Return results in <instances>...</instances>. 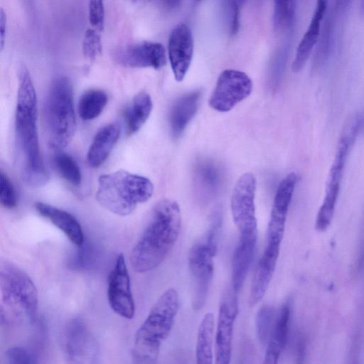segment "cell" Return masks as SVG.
<instances>
[{"label":"cell","instance_id":"27","mask_svg":"<svg viewBox=\"0 0 364 364\" xmlns=\"http://www.w3.org/2000/svg\"><path fill=\"white\" fill-rule=\"evenodd\" d=\"M107 101V95L103 90H89L83 93L79 100L78 114L83 120L95 119L102 112Z\"/></svg>","mask_w":364,"mask_h":364},{"label":"cell","instance_id":"7","mask_svg":"<svg viewBox=\"0 0 364 364\" xmlns=\"http://www.w3.org/2000/svg\"><path fill=\"white\" fill-rule=\"evenodd\" d=\"M222 217L217 211L205 234L191 247L188 267L194 284L192 307L200 310L205 305L214 272V257L218 251Z\"/></svg>","mask_w":364,"mask_h":364},{"label":"cell","instance_id":"12","mask_svg":"<svg viewBox=\"0 0 364 364\" xmlns=\"http://www.w3.org/2000/svg\"><path fill=\"white\" fill-rule=\"evenodd\" d=\"M65 353L72 363H95L99 358L97 342L85 323L73 319L65 334Z\"/></svg>","mask_w":364,"mask_h":364},{"label":"cell","instance_id":"35","mask_svg":"<svg viewBox=\"0 0 364 364\" xmlns=\"http://www.w3.org/2000/svg\"><path fill=\"white\" fill-rule=\"evenodd\" d=\"M198 176L205 187L214 188L220 181V171L212 163L205 162L198 167Z\"/></svg>","mask_w":364,"mask_h":364},{"label":"cell","instance_id":"15","mask_svg":"<svg viewBox=\"0 0 364 364\" xmlns=\"http://www.w3.org/2000/svg\"><path fill=\"white\" fill-rule=\"evenodd\" d=\"M238 313L235 298L221 302L215 335L214 353L216 364H228L231 360L233 328Z\"/></svg>","mask_w":364,"mask_h":364},{"label":"cell","instance_id":"4","mask_svg":"<svg viewBox=\"0 0 364 364\" xmlns=\"http://www.w3.org/2000/svg\"><path fill=\"white\" fill-rule=\"evenodd\" d=\"M0 291L1 321L27 324L36 321L37 289L24 271L6 259L0 262Z\"/></svg>","mask_w":364,"mask_h":364},{"label":"cell","instance_id":"3","mask_svg":"<svg viewBox=\"0 0 364 364\" xmlns=\"http://www.w3.org/2000/svg\"><path fill=\"white\" fill-rule=\"evenodd\" d=\"M179 310V296L168 288L152 306L136 331L132 349L134 363L153 364L159 358L162 343L168 337Z\"/></svg>","mask_w":364,"mask_h":364},{"label":"cell","instance_id":"5","mask_svg":"<svg viewBox=\"0 0 364 364\" xmlns=\"http://www.w3.org/2000/svg\"><path fill=\"white\" fill-rule=\"evenodd\" d=\"M154 190L148 178L119 170L100 176L95 196L105 209L119 216H127L138 205L148 201Z\"/></svg>","mask_w":364,"mask_h":364},{"label":"cell","instance_id":"19","mask_svg":"<svg viewBox=\"0 0 364 364\" xmlns=\"http://www.w3.org/2000/svg\"><path fill=\"white\" fill-rule=\"evenodd\" d=\"M257 242V230L240 234L232 259V284L235 291H239L246 279L254 257Z\"/></svg>","mask_w":364,"mask_h":364},{"label":"cell","instance_id":"8","mask_svg":"<svg viewBox=\"0 0 364 364\" xmlns=\"http://www.w3.org/2000/svg\"><path fill=\"white\" fill-rule=\"evenodd\" d=\"M361 124L360 116L354 115L347 121L342 129L330 167L324 198L316 217V227L318 230H323L331 223L347 160L358 135Z\"/></svg>","mask_w":364,"mask_h":364},{"label":"cell","instance_id":"20","mask_svg":"<svg viewBox=\"0 0 364 364\" xmlns=\"http://www.w3.org/2000/svg\"><path fill=\"white\" fill-rule=\"evenodd\" d=\"M35 208L40 215L60 229L73 245L78 247L84 242L82 227L70 213L42 202L36 203Z\"/></svg>","mask_w":364,"mask_h":364},{"label":"cell","instance_id":"28","mask_svg":"<svg viewBox=\"0 0 364 364\" xmlns=\"http://www.w3.org/2000/svg\"><path fill=\"white\" fill-rule=\"evenodd\" d=\"M54 152L53 164L60 176L73 186L80 185L82 174L76 161L62 150Z\"/></svg>","mask_w":364,"mask_h":364},{"label":"cell","instance_id":"22","mask_svg":"<svg viewBox=\"0 0 364 364\" xmlns=\"http://www.w3.org/2000/svg\"><path fill=\"white\" fill-rule=\"evenodd\" d=\"M290 319V307L284 304L281 308L267 343L264 363L276 364L286 346L288 338L289 323Z\"/></svg>","mask_w":364,"mask_h":364},{"label":"cell","instance_id":"21","mask_svg":"<svg viewBox=\"0 0 364 364\" xmlns=\"http://www.w3.org/2000/svg\"><path fill=\"white\" fill-rule=\"evenodd\" d=\"M120 127L115 122L105 125L96 133L87 154V163L91 167H99L105 162L118 141Z\"/></svg>","mask_w":364,"mask_h":364},{"label":"cell","instance_id":"30","mask_svg":"<svg viewBox=\"0 0 364 364\" xmlns=\"http://www.w3.org/2000/svg\"><path fill=\"white\" fill-rule=\"evenodd\" d=\"M296 0H274L273 22L277 31L289 27L294 19Z\"/></svg>","mask_w":364,"mask_h":364},{"label":"cell","instance_id":"31","mask_svg":"<svg viewBox=\"0 0 364 364\" xmlns=\"http://www.w3.org/2000/svg\"><path fill=\"white\" fill-rule=\"evenodd\" d=\"M245 0H222L223 12L230 36L237 34L240 27V11Z\"/></svg>","mask_w":364,"mask_h":364},{"label":"cell","instance_id":"9","mask_svg":"<svg viewBox=\"0 0 364 364\" xmlns=\"http://www.w3.org/2000/svg\"><path fill=\"white\" fill-rule=\"evenodd\" d=\"M252 90V82L244 72L228 69L219 75L215 89L209 98L213 109L226 112L247 98Z\"/></svg>","mask_w":364,"mask_h":364},{"label":"cell","instance_id":"17","mask_svg":"<svg viewBox=\"0 0 364 364\" xmlns=\"http://www.w3.org/2000/svg\"><path fill=\"white\" fill-rule=\"evenodd\" d=\"M281 242L267 240L257 264L252 280L249 304L255 306L264 297L274 275L279 255Z\"/></svg>","mask_w":364,"mask_h":364},{"label":"cell","instance_id":"36","mask_svg":"<svg viewBox=\"0 0 364 364\" xmlns=\"http://www.w3.org/2000/svg\"><path fill=\"white\" fill-rule=\"evenodd\" d=\"M90 243L84 242L78 246L77 252L72 260V265L75 268L85 269L90 267L94 262V252Z\"/></svg>","mask_w":364,"mask_h":364},{"label":"cell","instance_id":"25","mask_svg":"<svg viewBox=\"0 0 364 364\" xmlns=\"http://www.w3.org/2000/svg\"><path fill=\"white\" fill-rule=\"evenodd\" d=\"M153 107L151 97L142 91L134 96L125 111L129 134L137 132L149 119Z\"/></svg>","mask_w":364,"mask_h":364},{"label":"cell","instance_id":"43","mask_svg":"<svg viewBox=\"0 0 364 364\" xmlns=\"http://www.w3.org/2000/svg\"><path fill=\"white\" fill-rule=\"evenodd\" d=\"M133 1H136V0H133Z\"/></svg>","mask_w":364,"mask_h":364},{"label":"cell","instance_id":"29","mask_svg":"<svg viewBox=\"0 0 364 364\" xmlns=\"http://www.w3.org/2000/svg\"><path fill=\"white\" fill-rule=\"evenodd\" d=\"M274 309L269 304L259 308L255 317L256 333L262 345L267 343L274 323Z\"/></svg>","mask_w":364,"mask_h":364},{"label":"cell","instance_id":"24","mask_svg":"<svg viewBox=\"0 0 364 364\" xmlns=\"http://www.w3.org/2000/svg\"><path fill=\"white\" fill-rule=\"evenodd\" d=\"M215 318L211 312L204 315L199 325L196 348L198 364H212L215 345Z\"/></svg>","mask_w":364,"mask_h":364},{"label":"cell","instance_id":"26","mask_svg":"<svg viewBox=\"0 0 364 364\" xmlns=\"http://www.w3.org/2000/svg\"><path fill=\"white\" fill-rule=\"evenodd\" d=\"M334 9L328 11L324 18L321 30L315 46L313 59L314 68L318 69L328 60L331 54L334 35Z\"/></svg>","mask_w":364,"mask_h":364},{"label":"cell","instance_id":"14","mask_svg":"<svg viewBox=\"0 0 364 364\" xmlns=\"http://www.w3.org/2000/svg\"><path fill=\"white\" fill-rule=\"evenodd\" d=\"M299 177L295 172L287 174L279 183L273 201L267 228V240L282 242L287 212Z\"/></svg>","mask_w":364,"mask_h":364},{"label":"cell","instance_id":"33","mask_svg":"<svg viewBox=\"0 0 364 364\" xmlns=\"http://www.w3.org/2000/svg\"><path fill=\"white\" fill-rule=\"evenodd\" d=\"M0 201L2 206L7 209L14 208L18 202L16 189L10 178L3 171L0 173Z\"/></svg>","mask_w":364,"mask_h":364},{"label":"cell","instance_id":"2","mask_svg":"<svg viewBox=\"0 0 364 364\" xmlns=\"http://www.w3.org/2000/svg\"><path fill=\"white\" fill-rule=\"evenodd\" d=\"M181 227V214L177 202L171 199L159 201L132 250L129 260L132 269L145 273L160 265L174 247Z\"/></svg>","mask_w":364,"mask_h":364},{"label":"cell","instance_id":"39","mask_svg":"<svg viewBox=\"0 0 364 364\" xmlns=\"http://www.w3.org/2000/svg\"><path fill=\"white\" fill-rule=\"evenodd\" d=\"M351 0H335L334 11L336 14L344 13L348 9Z\"/></svg>","mask_w":364,"mask_h":364},{"label":"cell","instance_id":"23","mask_svg":"<svg viewBox=\"0 0 364 364\" xmlns=\"http://www.w3.org/2000/svg\"><path fill=\"white\" fill-rule=\"evenodd\" d=\"M201 97V91L194 90L180 97L172 107L170 114L171 134L177 138L196 114Z\"/></svg>","mask_w":364,"mask_h":364},{"label":"cell","instance_id":"41","mask_svg":"<svg viewBox=\"0 0 364 364\" xmlns=\"http://www.w3.org/2000/svg\"><path fill=\"white\" fill-rule=\"evenodd\" d=\"M360 11H361V13L364 15V0H361Z\"/></svg>","mask_w":364,"mask_h":364},{"label":"cell","instance_id":"1","mask_svg":"<svg viewBox=\"0 0 364 364\" xmlns=\"http://www.w3.org/2000/svg\"><path fill=\"white\" fill-rule=\"evenodd\" d=\"M37 122L36 90L29 70L21 65L15 112L16 144L23 178L33 187L43 186L49 180L41 156Z\"/></svg>","mask_w":364,"mask_h":364},{"label":"cell","instance_id":"6","mask_svg":"<svg viewBox=\"0 0 364 364\" xmlns=\"http://www.w3.org/2000/svg\"><path fill=\"white\" fill-rule=\"evenodd\" d=\"M44 117L49 146L63 150L72 140L76 129L73 87L64 76L51 84L44 105Z\"/></svg>","mask_w":364,"mask_h":364},{"label":"cell","instance_id":"11","mask_svg":"<svg viewBox=\"0 0 364 364\" xmlns=\"http://www.w3.org/2000/svg\"><path fill=\"white\" fill-rule=\"evenodd\" d=\"M107 299L111 309L117 315L127 319L134 317V301L128 269L122 254L117 256L114 267L109 273Z\"/></svg>","mask_w":364,"mask_h":364},{"label":"cell","instance_id":"37","mask_svg":"<svg viewBox=\"0 0 364 364\" xmlns=\"http://www.w3.org/2000/svg\"><path fill=\"white\" fill-rule=\"evenodd\" d=\"M89 21L93 28L98 31L103 29L105 22L103 0H90Z\"/></svg>","mask_w":364,"mask_h":364},{"label":"cell","instance_id":"40","mask_svg":"<svg viewBox=\"0 0 364 364\" xmlns=\"http://www.w3.org/2000/svg\"><path fill=\"white\" fill-rule=\"evenodd\" d=\"M160 4L165 8L168 9H175L178 8L182 0H158Z\"/></svg>","mask_w":364,"mask_h":364},{"label":"cell","instance_id":"10","mask_svg":"<svg viewBox=\"0 0 364 364\" xmlns=\"http://www.w3.org/2000/svg\"><path fill=\"white\" fill-rule=\"evenodd\" d=\"M257 181L251 173L240 177L232 191L230 202L232 216L240 234L257 230L255 198Z\"/></svg>","mask_w":364,"mask_h":364},{"label":"cell","instance_id":"18","mask_svg":"<svg viewBox=\"0 0 364 364\" xmlns=\"http://www.w3.org/2000/svg\"><path fill=\"white\" fill-rule=\"evenodd\" d=\"M328 0H316L309 25L296 49L292 70L299 72L305 65L317 43L322 24L327 13Z\"/></svg>","mask_w":364,"mask_h":364},{"label":"cell","instance_id":"42","mask_svg":"<svg viewBox=\"0 0 364 364\" xmlns=\"http://www.w3.org/2000/svg\"><path fill=\"white\" fill-rule=\"evenodd\" d=\"M196 1H200V0H196Z\"/></svg>","mask_w":364,"mask_h":364},{"label":"cell","instance_id":"13","mask_svg":"<svg viewBox=\"0 0 364 364\" xmlns=\"http://www.w3.org/2000/svg\"><path fill=\"white\" fill-rule=\"evenodd\" d=\"M114 60L129 68L160 69L166 63V50L159 43L144 41L118 48Z\"/></svg>","mask_w":364,"mask_h":364},{"label":"cell","instance_id":"38","mask_svg":"<svg viewBox=\"0 0 364 364\" xmlns=\"http://www.w3.org/2000/svg\"><path fill=\"white\" fill-rule=\"evenodd\" d=\"M6 33V16L3 9L0 11V47L3 50Z\"/></svg>","mask_w":364,"mask_h":364},{"label":"cell","instance_id":"34","mask_svg":"<svg viewBox=\"0 0 364 364\" xmlns=\"http://www.w3.org/2000/svg\"><path fill=\"white\" fill-rule=\"evenodd\" d=\"M5 360L9 364H31L36 363V356L26 348L15 346L5 352Z\"/></svg>","mask_w":364,"mask_h":364},{"label":"cell","instance_id":"16","mask_svg":"<svg viewBox=\"0 0 364 364\" xmlns=\"http://www.w3.org/2000/svg\"><path fill=\"white\" fill-rule=\"evenodd\" d=\"M193 39L190 28L178 24L172 30L168 43V55L175 79L181 82L185 77L191 63Z\"/></svg>","mask_w":364,"mask_h":364},{"label":"cell","instance_id":"32","mask_svg":"<svg viewBox=\"0 0 364 364\" xmlns=\"http://www.w3.org/2000/svg\"><path fill=\"white\" fill-rule=\"evenodd\" d=\"M95 28L86 30L82 41V53L84 56L94 60L102 53V43L100 35Z\"/></svg>","mask_w":364,"mask_h":364}]
</instances>
